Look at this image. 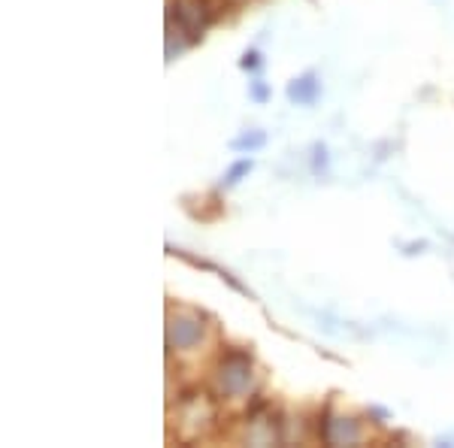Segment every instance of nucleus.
Wrapping results in <instances>:
<instances>
[{
	"label": "nucleus",
	"mask_w": 454,
	"mask_h": 448,
	"mask_svg": "<svg viewBox=\"0 0 454 448\" xmlns=\"http://www.w3.org/2000/svg\"><path fill=\"white\" fill-rule=\"evenodd\" d=\"M252 158H243V161H237V164L231 167V170L224 173V179H222V188H233V185H239V182L246 179L248 173H252Z\"/></svg>",
	"instance_id": "nucleus-9"
},
{
	"label": "nucleus",
	"mask_w": 454,
	"mask_h": 448,
	"mask_svg": "<svg viewBox=\"0 0 454 448\" xmlns=\"http://www.w3.org/2000/svg\"><path fill=\"white\" fill-rule=\"evenodd\" d=\"M239 67H243V70H258L261 67V52H258V49H248V52L243 55V61H239Z\"/></svg>",
	"instance_id": "nucleus-11"
},
{
	"label": "nucleus",
	"mask_w": 454,
	"mask_h": 448,
	"mask_svg": "<svg viewBox=\"0 0 454 448\" xmlns=\"http://www.w3.org/2000/svg\"><path fill=\"white\" fill-rule=\"evenodd\" d=\"M263 143H267V134H263V130H246V134L231 139V149L233 152H258Z\"/></svg>",
	"instance_id": "nucleus-8"
},
{
	"label": "nucleus",
	"mask_w": 454,
	"mask_h": 448,
	"mask_svg": "<svg viewBox=\"0 0 454 448\" xmlns=\"http://www.w3.org/2000/svg\"><path fill=\"white\" fill-rule=\"evenodd\" d=\"M248 94H252V100H258V104H263V100L270 98V85L261 83V79H254L252 85H248Z\"/></svg>",
	"instance_id": "nucleus-10"
},
{
	"label": "nucleus",
	"mask_w": 454,
	"mask_h": 448,
	"mask_svg": "<svg viewBox=\"0 0 454 448\" xmlns=\"http://www.w3.org/2000/svg\"><path fill=\"white\" fill-rule=\"evenodd\" d=\"M207 336V325H203V315L194 310H170L167 312V349L170 351H192L203 342Z\"/></svg>",
	"instance_id": "nucleus-4"
},
{
	"label": "nucleus",
	"mask_w": 454,
	"mask_h": 448,
	"mask_svg": "<svg viewBox=\"0 0 454 448\" xmlns=\"http://www.w3.org/2000/svg\"><path fill=\"white\" fill-rule=\"evenodd\" d=\"M222 0H170V28L185 40H200L209 21L215 19Z\"/></svg>",
	"instance_id": "nucleus-3"
},
{
	"label": "nucleus",
	"mask_w": 454,
	"mask_h": 448,
	"mask_svg": "<svg viewBox=\"0 0 454 448\" xmlns=\"http://www.w3.org/2000/svg\"><path fill=\"white\" fill-rule=\"evenodd\" d=\"M222 4H239V0H222Z\"/></svg>",
	"instance_id": "nucleus-12"
},
{
	"label": "nucleus",
	"mask_w": 454,
	"mask_h": 448,
	"mask_svg": "<svg viewBox=\"0 0 454 448\" xmlns=\"http://www.w3.org/2000/svg\"><path fill=\"white\" fill-rule=\"evenodd\" d=\"M243 443L248 445H273L279 443V430L270 418H248L243 430Z\"/></svg>",
	"instance_id": "nucleus-7"
},
{
	"label": "nucleus",
	"mask_w": 454,
	"mask_h": 448,
	"mask_svg": "<svg viewBox=\"0 0 454 448\" xmlns=\"http://www.w3.org/2000/svg\"><path fill=\"white\" fill-rule=\"evenodd\" d=\"M176 436L182 443H194V439H203L215 424V403H212L209 394H188L176 403Z\"/></svg>",
	"instance_id": "nucleus-1"
},
{
	"label": "nucleus",
	"mask_w": 454,
	"mask_h": 448,
	"mask_svg": "<svg viewBox=\"0 0 454 448\" xmlns=\"http://www.w3.org/2000/svg\"><path fill=\"white\" fill-rule=\"evenodd\" d=\"M212 385H215L218 397L248 394L254 385L252 358H248L246 351H224V358L215 364V373H212Z\"/></svg>",
	"instance_id": "nucleus-2"
},
{
	"label": "nucleus",
	"mask_w": 454,
	"mask_h": 448,
	"mask_svg": "<svg viewBox=\"0 0 454 448\" xmlns=\"http://www.w3.org/2000/svg\"><path fill=\"white\" fill-rule=\"evenodd\" d=\"M288 100L291 104H297V106H312L315 100L321 98V83H318V76L315 73H303V76H297V79H291L288 83Z\"/></svg>",
	"instance_id": "nucleus-6"
},
{
	"label": "nucleus",
	"mask_w": 454,
	"mask_h": 448,
	"mask_svg": "<svg viewBox=\"0 0 454 448\" xmlns=\"http://www.w3.org/2000/svg\"><path fill=\"white\" fill-rule=\"evenodd\" d=\"M325 443L327 445H357L361 443V428L355 418H331L325 424Z\"/></svg>",
	"instance_id": "nucleus-5"
}]
</instances>
